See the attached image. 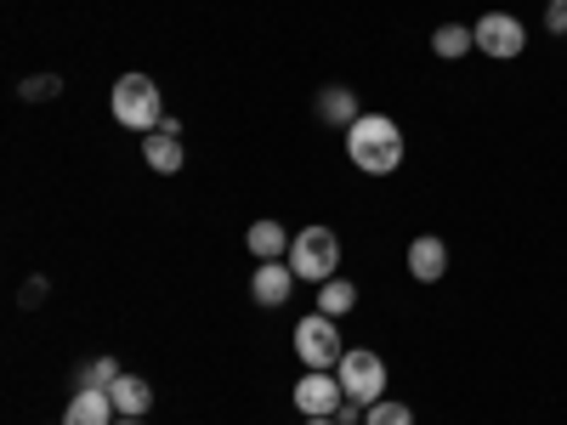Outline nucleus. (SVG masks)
Here are the masks:
<instances>
[{
  "instance_id": "nucleus-1",
  "label": "nucleus",
  "mask_w": 567,
  "mask_h": 425,
  "mask_svg": "<svg viewBox=\"0 0 567 425\" xmlns=\"http://www.w3.org/2000/svg\"><path fill=\"white\" fill-rule=\"evenodd\" d=\"M403 154H409V142H403V125L386 120V114H358L347 125V159L363 170V176H392L403 170Z\"/></svg>"
},
{
  "instance_id": "nucleus-2",
  "label": "nucleus",
  "mask_w": 567,
  "mask_h": 425,
  "mask_svg": "<svg viewBox=\"0 0 567 425\" xmlns=\"http://www.w3.org/2000/svg\"><path fill=\"white\" fill-rule=\"evenodd\" d=\"M109 108H114V120H120L125 131H142V136L165 125L159 85H154L148 74H120V80H114V91H109Z\"/></svg>"
},
{
  "instance_id": "nucleus-3",
  "label": "nucleus",
  "mask_w": 567,
  "mask_h": 425,
  "mask_svg": "<svg viewBox=\"0 0 567 425\" xmlns=\"http://www.w3.org/2000/svg\"><path fill=\"white\" fill-rule=\"evenodd\" d=\"M284 261H290L296 278H307V283H329L336 267H341V239L329 227H301L290 239V256H284Z\"/></svg>"
},
{
  "instance_id": "nucleus-4",
  "label": "nucleus",
  "mask_w": 567,
  "mask_h": 425,
  "mask_svg": "<svg viewBox=\"0 0 567 425\" xmlns=\"http://www.w3.org/2000/svg\"><path fill=\"white\" fill-rule=\"evenodd\" d=\"M471 34H477V52L494 58V63H511V58L528 52V23L516 12H483L471 23Z\"/></svg>"
},
{
  "instance_id": "nucleus-5",
  "label": "nucleus",
  "mask_w": 567,
  "mask_h": 425,
  "mask_svg": "<svg viewBox=\"0 0 567 425\" xmlns=\"http://www.w3.org/2000/svg\"><path fill=\"white\" fill-rule=\"evenodd\" d=\"M341 329H336V318H323V312H312V318H301L296 323V357H301V369H336L341 363Z\"/></svg>"
},
{
  "instance_id": "nucleus-6",
  "label": "nucleus",
  "mask_w": 567,
  "mask_h": 425,
  "mask_svg": "<svg viewBox=\"0 0 567 425\" xmlns=\"http://www.w3.org/2000/svg\"><path fill=\"white\" fill-rule=\"evenodd\" d=\"M336 374H341V386H347V397H352V403H363V408L386 397V363L374 357V352H363V346L341 352Z\"/></svg>"
},
{
  "instance_id": "nucleus-7",
  "label": "nucleus",
  "mask_w": 567,
  "mask_h": 425,
  "mask_svg": "<svg viewBox=\"0 0 567 425\" xmlns=\"http://www.w3.org/2000/svg\"><path fill=\"white\" fill-rule=\"evenodd\" d=\"M341 403H347V386H341L336 369H307L301 381H296V408H301V419H336Z\"/></svg>"
},
{
  "instance_id": "nucleus-8",
  "label": "nucleus",
  "mask_w": 567,
  "mask_h": 425,
  "mask_svg": "<svg viewBox=\"0 0 567 425\" xmlns=\"http://www.w3.org/2000/svg\"><path fill=\"white\" fill-rule=\"evenodd\" d=\"M290 290H296V267L290 261H256V272H250L256 307H284V301H290Z\"/></svg>"
},
{
  "instance_id": "nucleus-9",
  "label": "nucleus",
  "mask_w": 567,
  "mask_h": 425,
  "mask_svg": "<svg viewBox=\"0 0 567 425\" xmlns=\"http://www.w3.org/2000/svg\"><path fill=\"white\" fill-rule=\"evenodd\" d=\"M409 272H414L420 283H443V272H449V245L437 239V232H420V239L409 245Z\"/></svg>"
},
{
  "instance_id": "nucleus-10",
  "label": "nucleus",
  "mask_w": 567,
  "mask_h": 425,
  "mask_svg": "<svg viewBox=\"0 0 567 425\" xmlns=\"http://www.w3.org/2000/svg\"><path fill=\"white\" fill-rule=\"evenodd\" d=\"M114 419H120L114 397L109 392H91V386H80L69 397V408H63V425H114Z\"/></svg>"
},
{
  "instance_id": "nucleus-11",
  "label": "nucleus",
  "mask_w": 567,
  "mask_h": 425,
  "mask_svg": "<svg viewBox=\"0 0 567 425\" xmlns=\"http://www.w3.org/2000/svg\"><path fill=\"white\" fill-rule=\"evenodd\" d=\"M109 397H114V408H120V419H142L154 408V386L142 381V374H120V381L109 386Z\"/></svg>"
},
{
  "instance_id": "nucleus-12",
  "label": "nucleus",
  "mask_w": 567,
  "mask_h": 425,
  "mask_svg": "<svg viewBox=\"0 0 567 425\" xmlns=\"http://www.w3.org/2000/svg\"><path fill=\"white\" fill-rule=\"evenodd\" d=\"M142 159H148V170H159V176H176L182 170V142L171 131H148L142 136Z\"/></svg>"
},
{
  "instance_id": "nucleus-13",
  "label": "nucleus",
  "mask_w": 567,
  "mask_h": 425,
  "mask_svg": "<svg viewBox=\"0 0 567 425\" xmlns=\"http://www.w3.org/2000/svg\"><path fill=\"white\" fill-rule=\"evenodd\" d=\"M358 114H363V108H358V97H352L347 85H323V91H318V120H323V125H341V131H347Z\"/></svg>"
},
{
  "instance_id": "nucleus-14",
  "label": "nucleus",
  "mask_w": 567,
  "mask_h": 425,
  "mask_svg": "<svg viewBox=\"0 0 567 425\" xmlns=\"http://www.w3.org/2000/svg\"><path fill=\"white\" fill-rule=\"evenodd\" d=\"M245 245H250L256 261H284V256H290V232H284L278 221H256V227L245 232Z\"/></svg>"
},
{
  "instance_id": "nucleus-15",
  "label": "nucleus",
  "mask_w": 567,
  "mask_h": 425,
  "mask_svg": "<svg viewBox=\"0 0 567 425\" xmlns=\"http://www.w3.org/2000/svg\"><path fill=\"white\" fill-rule=\"evenodd\" d=\"M352 307H358V283H352V278L336 272L329 283H318V312H323V318H347Z\"/></svg>"
},
{
  "instance_id": "nucleus-16",
  "label": "nucleus",
  "mask_w": 567,
  "mask_h": 425,
  "mask_svg": "<svg viewBox=\"0 0 567 425\" xmlns=\"http://www.w3.org/2000/svg\"><path fill=\"white\" fill-rule=\"evenodd\" d=\"M432 52H437L443 63H460L465 52H477V34H471L465 23H437V34H432Z\"/></svg>"
},
{
  "instance_id": "nucleus-17",
  "label": "nucleus",
  "mask_w": 567,
  "mask_h": 425,
  "mask_svg": "<svg viewBox=\"0 0 567 425\" xmlns=\"http://www.w3.org/2000/svg\"><path fill=\"white\" fill-rule=\"evenodd\" d=\"M363 425H414V408L403 397H381V403H369Z\"/></svg>"
},
{
  "instance_id": "nucleus-18",
  "label": "nucleus",
  "mask_w": 567,
  "mask_h": 425,
  "mask_svg": "<svg viewBox=\"0 0 567 425\" xmlns=\"http://www.w3.org/2000/svg\"><path fill=\"white\" fill-rule=\"evenodd\" d=\"M120 374H125V369H120L114 357H91V363L80 369V386H91V392H109V386L120 381Z\"/></svg>"
},
{
  "instance_id": "nucleus-19",
  "label": "nucleus",
  "mask_w": 567,
  "mask_h": 425,
  "mask_svg": "<svg viewBox=\"0 0 567 425\" xmlns=\"http://www.w3.org/2000/svg\"><path fill=\"white\" fill-rule=\"evenodd\" d=\"M58 91H63V80H58V74H29V80L18 85V97H23V103H52Z\"/></svg>"
},
{
  "instance_id": "nucleus-20",
  "label": "nucleus",
  "mask_w": 567,
  "mask_h": 425,
  "mask_svg": "<svg viewBox=\"0 0 567 425\" xmlns=\"http://www.w3.org/2000/svg\"><path fill=\"white\" fill-rule=\"evenodd\" d=\"M363 414H369V408H363V403H352V397H347V403H341V408H336V425H358V419H363Z\"/></svg>"
},
{
  "instance_id": "nucleus-21",
  "label": "nucleus",
  "mask_w": 567,
  "mask_h": 425,
  "mask_svg": "<svg viewBox=\"0 0 567 425\" xmlns=\"http://www.w3.org/2000/svg\"><path fill=\"white\" fill-rule=\"evenodd\" d=\"M545 34H567V7H545Z\"/></svg>"
},
{
  "instance_id": "nucleus-22",
  "label": "nucleus",
  "mask_w": 567,
  "mask_h": 425,
  "mask_svg": "<svg viewBox=\"0 0 567 425\" xmlns=\"http://www.w3.org/2000/svg\"><path fill=\"white\" fill-rule=\"evenodd\" d=\"M40 296H45V278H29V283H23V301H29V307H34V301H40Z\"/></svg>"
},
{
  "instance_id": "nucleus-23",
  "label": "nucleus",
  "mask_w": 567,
  "mask_h": 425,
  "mask_svg": "<svg viewBox=\"0 0 567 425\" xmlns=\"http://www.w3.org/2000/svg\"><path fill=\"white\" fill-rule=\"evenodd\" d=\"M301 425H336V419H301Z\"/></svg>"
},
{
  "instance_id": "nucleus-24",
  "label": "nucleus",
  "mask_w": 567,
  "mask_h": 425,
  "mask_svg": "<svg viewBox=\"0 0 567 425\" xmlns=\"http://www.w3.org/2000/svg\"><path fill=\"white\" fill-rule=\"evenodd\" d=\"M114 425H142V419H114Z\"/></svg>"
},
{
  "instance_id": "nucleus-25",
  "label": "nucleus",
  "mask_w": 567,
  "mask_h": 425,
  "mask_svg": "<svg viewBox=\"0 0 567 425\" xmlns=\"http://www.w3.org/2000/svg\"><path fill=\"white\" fill-rule=\"evenodd\" d=\"M545 7H567V0H545Z\"/></svg>"
},
{
  "instance_id": "nucleus-26",
  "label": "nucleus",
  "mask_w": 567,
  "mask_h": 425,
  "mask_svg": "<svg viewBox=\"0 0 567 425\" xmlns=\"http://www.w3.org/2000/svg\"><path fill=\"white\" fill-rule=\"evenodd\" d=\"M58 425H63V419H58Z\"/></svg>"
}]
</instances>
